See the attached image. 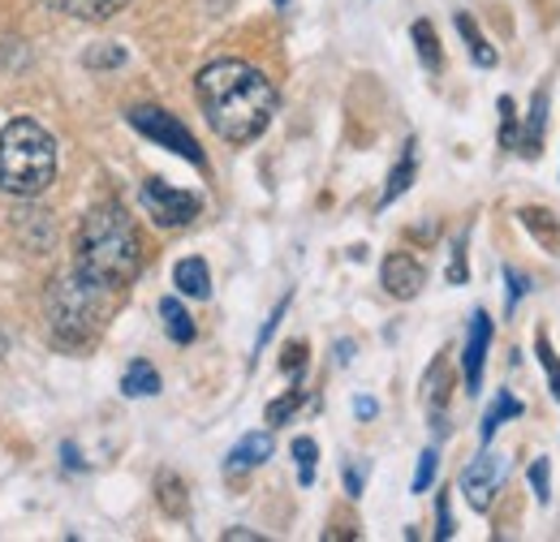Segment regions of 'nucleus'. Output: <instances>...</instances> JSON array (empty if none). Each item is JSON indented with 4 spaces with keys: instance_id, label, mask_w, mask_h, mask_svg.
I'll list each match as a JSON object with an SVG mask.
<instances>
[{
    "instance_id": "obj_1",
    "label": "nucleus",
    "mask_w": 560,
    "mask_h": 542,
    "mask_svg": "<svg viewBox=\"0 0 560 542\" xmlns=\"http://www.w3.org/2000/svg\"><path fill=\"white\" fill-rule=\"evenodd\" d=\"M195 95H199V108L215 138H224L233 146L255 142L277 117V86L268 82V73H259L246 61L203 66L195 78Z\"/></svg>"
},
{
    "instance_id": "obj_2",
    "label": "nucleus",
    "mask_w": 560,
    "mask_h": 542,
    "mask_svg": "<svg viewBox=\"0 0 560 542\" xmlns=\"http://www.w3.org/2000/svg\"><path fill=\"white\" fill-rule=\"evenodd\" d=\"M78 275L121 293L142 271V241L130 211L121 203H100L82 215L78 228Z\"/></svg>"
},
{
    "instance_id": "obj_3",
    "label": "nucleus",
    "mask_w": 560,
    "mask_h": 542,
    "mask_svg": "<svg viewBox=\"0 0 560 542\" xmlns=\"http://www.w3.org/2000/svg\"><path fill=\"white\" fill-rule=\"evenodd\" d=\"M57 181V138L31 117L0 130V190L9 199H39Z\"/></svg>"
},
{
    "instance_id": "obj_4",
    "label": "nucleus",
    "mask_w": 560,
    "mask_h": 542,
    "mask_svg": "<svg viewBox=\"0 0 560 542\" xmlns=\"http://www.w3.org/2000/svg\"><path fill=\"white\" fill-rule=\"evenodd\" d=\"M48 328H52V340L66 344V349H82L86 340L100 337V328L108 323V310H113V288L86 280V275H57L48 284Z\"/></svg>"
},
{
    "instance_id": "obj_5",
    "label": "nucleus",
    "mask_w": 560,
    "mask_h": 542,
    "mask_svg": "<svg viewBox=\"0 0 560 542\" xmlns=\"http://www.w3.org/2000/svg\"><path fill=\"white\" fill-rule=\"evenodd\" d=\"M130 126H135L142 138L160 142L164 151L182 155L186 164H195V168H208V155H203L199 138L190 134V130H186V126H182L173 113H164V108H155V104H139V108H130Z\"/></svg>"
},
{
    "instance_id": "obj_6",
    "label": "nucleus",
    "mask_w": 560,
    "mask_h": 542,
    "mask_svg": "<svg viewBox=\"0 0 560 542\" xmlns=\"http://www.w3.org/2000/svg\"><path fill=\"white\" fill-rule=\"evenodd\" d=\"M142 207H147V215L160 224V228H186V224H195L199 220V195H190V190H177V186H168V181H142L139 190Z\"/></svg>"
},
{
    "instance_id": "obj_7",
    "label": "nucleus",
    "mask_w": 560,
    "mask_h": 542,
    "mask_svg": "<svg viewBox=\"0 0 560 542\" xmlns=\"http://www.w3.org/2000/svg\"><path fill=\"white\" fill-rule=\"evenodd\" d=\"M500 482H504V461H500L495 452H479V457L462 470V491H466V499H470L479 512L491 508V499L500 495Z\"/></svg>"
},
{
    "instance_id": "obj_8",
    "label": "nucleus",
    "mask_w": 560,
    "mask_h": 542,
    "mask_svg": "<svg viewBox=\"0 0 560 542\" xmlns=\"http://www.w3.org/2000/svg\"><path fill=\"white\" fill-rule=\"evenodd\" d=\"M380 280H384V288H388L397 302H410V297H419L422 284H427V268H422L415 255L393 250V255L384 259V268H380Z\"/></svg>"
},
{
    "instance_id": "obj_9",
    "label": "nucleus",
    "mask_w": 560,
    "mask_h": 542,
    "mask_svg": "<svg viewBox=\"0 0 560 542\" xmlns=\"http://www.w3.org/2000/svg\"><path fill=\"white\" fill-rule=\"evenodd\" d=\"M488 344H491V319L479 310V315L470 319V337H466V349H462V375H466V388H470V392H479V384H483Z\"/></svg>"
},
{
    "instance_id": "obj_10",
    "label": "nucleus",
    "mask_w": 560,
    "mask_h": 542,
    "mask_svg": "<svg viewBox=\"0 0 560 542\" xmlns=\"http://www.w3.org/2000/svg\"><path fill=\"white\" fill-rule=\"evenodd\" d=\"M268 457H272V431H250V435H242V439H237V448L224 457V474L259 470Z\"/></svg>"
},
{
    "instance_id": "obj_11",
    "label": "nucleus",
    "mask_w": 560,
    "mask_h": 542,
    "mask_svg": "<svg viewBox=\"0 0 560 542\" xmlns=\"http://www.w3.org/2000/svg\"><path fill=\"white\" fill-rule=\"evenodd\" d=\"M52 13H66L78 22H108L113 13H121L130 0H44Z\"/></svg>"
},
{
    "instance_id": "obj_12",
    "label": "nucleus",
    "mask_w": 560,
    "mask_h": 542,
    "mask_svg": "<svg viewBox=\"0 0 560 542\" xmlns=\"http://www.w3.org/2000/svg\"><path fill=\"white\" fill-rule=\"evenodd\" d=\"M415 173H419V146H415V138H410V142L401 146V160H397V168L388 173V186H384V195H380V207L397 203V199L410 190Z\"/></svg>"
},
{
    "instance_id": "obj_13",
    "label": "nucleus",
    "mask_w": 560,
    "mask_h": 542,
    "mask_svg": "<svg viewBox=\"0 0 560 542\" xmlns=\"http://www.w3.org/2000/svg\"><path fill=\"white\" fill-rule=\"evenodd\" d=\"M173 284H177V293L182 297H211V271L203 259H182L177 268H173Z\"/></svg>"
},
{
    "instance_id": "obj_14",
    "label": "nucleus",
    "mask_w": 560,
    "mask_h": 542,
    "mask_svg": "<svg viewBox=\"0 0 560 542\" xmlns=\"http://www.w3.org/2000/svg\"><path fill=\"white\" fill-rule=\"evenodd\" d=\"M121 392H126V397H155V392H160V370H155L151 362L135 357V362L126 366V375H121Z\"/></svg>"
},
{
    "instance_id": "obj_15",
    "label": "nucleus",
    "mask_w": 560,
    "mask_h": 542,
    "mask_svg": "<svg viewBox=\"0 0 560 542\" xmlns=\"http://www.w3.org/2000/svg\"><path fill=\"white\" fill-rule=\"evenodd\" d=\"M544 121H548V91H535L530 99V117H526V134L517 138L522 142V155H539V142H544Z\"/></svg>"
},
{
    "instance_id": "obj_16",
    "label": "nucleus",
    "mask_w": 560,
    "mask_h": 542,
    "mask_svg": "<svg viewBox=\"0 0 560 542\" xmlns=\"http://www.w3.org/2000/svg\"><path fill=\"white\" fill-rule=\"evenodd\" d=\"M160 319H164V332L177 340V344H190V340L199 337V332H195V319L186 315V306H182L177 297H164V302H160Z\"/></svg>"
},
{
    "instance_id": "obj_17",
    "label": "nucleus",
    "mask_w": 560,
    "mask_h": 542,
    "mask_svg": "<svg viewBox=\"0 0 560 542\" xmlns=\"http://www.w3.org/2000/svg\"><path fill=\"white\" fill-rule=\"evenodd\" d=\"M457 31H462V39H466V48H470L475 66H483V69L495 66V48L479 35V26H475V17H470V13H457Z\"/></svg>"
},
{
    "instance_id": "obj_18",
    "label": "nucleus",
    "mask_w": 560,
    "mask_h": 542,
    "mask_svg": "<svg viewBox=\"0 0 560 542\" xmlns=\"http://www.w3.org/2000/svg\"><path fill=\"white\" fill-rule=\"evenodd\" d=\"M415 48H419V61L422 69H431V73H440L444 69V52H440V39H435V31H431V22H415Z\"/></svg>"
},
{
    "instance_id": "obj_19",
    "label": "nucleus",
    "mask_w": 560,
    "mask_h": 542,
    "mask_svg": "<svg viewBox=\"0 0 560 542\" xmlns=\"http://www.w3.org/2000/svg\"><path fill=\"white\" fill-rule=\"evenodd\" d=\"M293 461H298V482L311 486L315 482V461H319V444L311 435H298L293 439Z\"/></svg>"
},
{
    "instance_id": "obj_20",
    "label": "nucleus",
    "mask_w": 560,
    "mask_h": 542,
    "mask_svg": "<svg viewBox=\"0 0 560 542\" xmlns=\"http://www.w3.org/2000/svg\"><path fill=\"white\" fill-rule=\"evenodd\" d=\"M517 413H522V401H513L509 392H500V397H495V405L488 409V417H483V444L495 439V431H500V422H504V417H517Z\"/></svg>"
},
{
    "instance_id": "obj_21",
    "label": "nucleus",
    "mask_w": 560,
    "mask_h": 542,
    "mask_svg": "<svg viewBox=\"0 0 560 542\" xmlns=\"http://www.w3.org/2000/svg\"><path fill=\"white\" fill-rule=\"evenodd\" d=\"M302 401H306V392H302V388H293V392H284L280 401H272V405H268V413H264V417H268V426H284V422H289V417L302 409Z\"/></svg>"
},
{
    "instance_id": "obj_22",
    "label": "nucleus",
    "mask_w": 560,
    "mask_h": 542,
    "mask_svg": "<svg viewBox=\"0 0 560 542\" xmlns=\"http://www.w3.org/2000/svg\"><path fill=\"white\" fill-rule=\"evenodd\" d=\"M155 491H160V504H164V512H173V517H182V512H186V499H182V482H177L173 474H160Z\"/></svg>"
},
{
    "instance_id": "obj_23",
    "label": "nucleus",
    "mask_w": 560,
    "mask_h": 542,
    "mask_svg": "<svg viewBox=\"0 0 560 542\" xmlns=\"http://www.w3.org/2000/svg\"><path fill=\"white\" fill-rule=\"evenodd\" d=\"M500 146H517V108L509 95H500Z\"/></svg>"
},
{
    "instance_id": "obj_24",
    "label": "nucleus",
    "mask_w": 560,
    "mask_h": 542,
    "mask_svg": "<svg viewBox=\"0 0 560 542\" xmlns=\"http://www.w3.org/2000/svg\"><path fill=\"white\" fill-rule=\"evenodd\" d=\"M535 349H539V362H544V370H548V379H552V392H557V401H560V357H557V349L548 344V337L535 340Z\"/></svg>"
},
{
    "instance_id": "obj_25",
    "label": "nucleus",
    "mask_w": 560,
    "mask_h": 542,
    "mask_svg": "<svg viewBox=\"0 0 560 542\" xmlns=\"http://www.w3.org/2000/svg\"><path fill=\"white\" fill-rule=\"evenodd\" d=\"M530 486L539 495V504L552 499V474H548V461H530Z\"/></svg>"
},
{
    "instance_id": "obj_26",
    "label": "nucleus",
    "mask_w": 560,
    "mask_h": 542,
    "mask_svg": "<svg viewBox=\"0 0 560 542\" xmlns=\"http://www.w3.org/2000/svg\"><path fill=\"white\" fill-rule=\"evenodd\" d=\"M435 470H440V457H435V448H427L419 457V474H415V491H419V495L435 482Z\"/></svg>"
},
{
    "instance_id": "obj_27",
    "label": "nucleus",
    "mask_w": 560,
    "mask_h": 542,
    "mask_svg": "<svg viewBox=\"0 0 560 542\" xmlns=\"http://www.w3.org/2000/svg\"><path fill=\"white\" fill-rule=\"evenodd\" d=\"M86 66H91V69L126 66V48H117V44H104V52H86Z\"/></svg>"
},
{
    "instance_id": "obj_28",
    "label": "nucleus",
    "mask_w": 560,
    "mask_h": 542,
    "mask_svg": "<svg viewBox=\"0 0 560 542\" xmlns=\"http://www.w3.org/2000/svg\"><path fill=\"white\" fill-rule=\"evenodd\" d=\"M302 366H306V344L298 340V344H289V349H284V362H280V370L298 379V375H302Z\"/></svg>"
},
{
    "instance_id": "obj_29",
    "label": "nucleus",
    "mask_w": 560,
    "mask_h": 542,
    "mask_svg": "<svg viewBox=\"0 0 560 542\" xmlns=\"http://www.w3.org/2000/svg\"><path fill=\"white\" fill-rule=\"evenodd\" d=\"M466 237H457V246H453V268H448V280L453 284H466Z\"/></svg>"
},
{
    "instance_id": "obj_30",
    "label": "nucleus",
    "mask_w": 560,
    "mask_h": 542,
    "mask_svg": "<svg viewBox=\"0 0 560 542\" xmlns=\"http://www.w3.org/2000/svg\"><path fill=\"white\" fill-rule=\"evenodd\" d=\"M504 280H509V315H513L517 302L526 297V275H522V271H504Z\"/></svg>"
},
{
    "instance_id": "obj_31",
    "label": "nucleus",
    "mask_w": 560,
    "mask_h": 542,
    "mask_svg": "<svg viewBox=\"0 0 560 542\" xmlns=\"http://www.w3.org/2000/svg\"><path fill=\"white\" fill-rule=\"evenodd\" d=\"M284 310H289V297H284V302H280L277 310H272V319H268V328H264V332H259V349H264V344H268V340H272V332H277V323H280V315H284Z\"/></svg>"
},
{
    "instance_id": "obj_32",
    "label": "nucleus",
    "mask_w": 560,
    "mask_h": 542,
    "mask_svg": "<svg viewBox=\"0 0 560 542\" xmlns=\"http://www.w3.org/2000/svg\"><path fill=\"white\" fill-rule=\"evenodd\" d=\"M435 539H453V512H448V499H440V530Z\"/></svg>"
},
{
    "instance_id": "obj_33",
    "label": "nucleus",
    "mask_w": 560,
    "mask_h": 542,
    "mask_svg": "<svg viewBox=\"0 0 560 542\" xmlns=\"http://www.w3.org/2000/svg\"><path fill=\"white\" fill-rule=\"evenodd\" d=\"M362 482H366V470L350 466V470H346V486H350V495H362Z\"/></svg>"
},
{
    "instance_id": "obj_34",
    "label": "nucleus",
    "mask_w": 560,
    "mask_h": 542,
    "mask_svg": "<svg viewBox=\"0 0 560 542\" xmlns=\"http://www.w3.org/2000/svg\"><path fill=\"white\" fill-rule=\"evenodd\" d=\"M353 413H358V417H375V401H371V397H358V401H353Z\"/></svg>"
},
{
    "instance_id": "obj_35",
    "label": "nucleus",
    "mask_w": 560,
    "mask_h": 542,
    "mask_svg": "<svg viewBox=\"0 0 560 542\" xmlns=\"http://www.w3.org/2000/svg\"><path fill=\"white\" fill-rule=\"evenodd\" d=\"M224 539H229V542H233V539H250V542H255L259 534H255V530H224Z\"/></svg>"
},
{
    "instance_id": "obj_36",
    "label": "nucleus",
    "mask_w": 560,
    "mask_h": 542,
    "mask_svg": "<svg viewBox=\"0 0 560 542\" xmlns=\"http://www.w3.org/2000/svg\"><path fill=\"white\" fill-rule=\"evenodd\" d=\"M66 461H70V470H82V461H78V452H73V444H66Z\"/></svg>"
},
{
    "instance_id": "obj_37",
    "label": "nucleus",
    "mask_w": 560,
    "mask_h": 542,
    "mask_svg": "<svg viewBox=\"0 0 560 542\" xmlns=\"http://www.w3.org/2000/svg\"><path fill=\"white\" fill-rule=\"evenodd\" d=\"M0 357H4V332H0Z\"/></svg>"
},
{
    "instance_id": "obj_38",
    "label": "nucleus",
    "mask_w": 560,
    "mask_h": 542,
    "mask_svg": "<svg viewBox=\"0 0 560 542\" xmlns=\"http://www.w3.org/2000/svg\"><path fill=\"white\" fill-rule=\"evenodd\" d=\"M277 4H289V0H277Z\"/></svg>"
}]
</instances>
